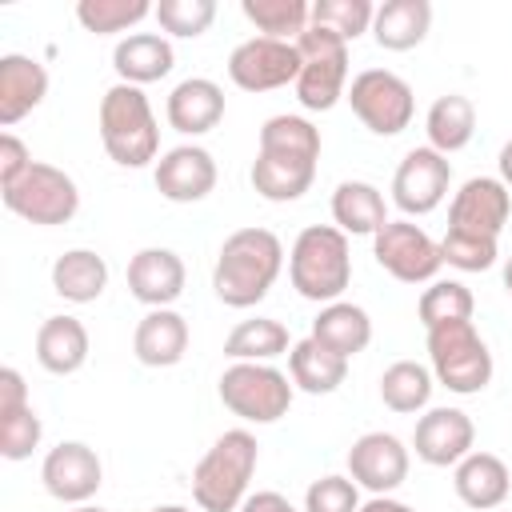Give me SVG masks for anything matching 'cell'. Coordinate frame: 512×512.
I'll list each match as a JSON object with an SVG mask.
<instances>
[{
    "instance_id": "1",
    "label": "cell",
    "mask_w": 512,
    "mask_h": 512,
    "mask_svg": "<svg viewBox=\"0 0 512 512\" xmlns=\"http://www.w3.org/2000/svg\"><path fill=\"white\" fill-rule=\"evenodd\" d=\"M284 268V244L268 228H236L216 256L212 292L228 308H252L268 296Z\"/></svg>"
},
{
    "instance_id": "2",
    "label": "cell",
    "mask_w": 512,
    "mask_h": 512,
    "mask_svg": "<svg viewBox=\"0 0 512 512\" xmlns=\"http://www.w3.org/2000/svg\"><path fill=\"white\" fill-rule=\"evenodd\" d=\"M260 444L248 428H228L192 468V500L200 512H236L248 500Z\"/></svg>"
},
{
    "instance_id": "3",
    "label": "cell",
    "mask_w": 512,
    "mask_h": 512,
    "mask_svg": "<svg viewBox=\"0 0 512 512\" xmlns=\"http://www.w3.org/2000/svg\"><path fill=\"white\" fill-rule=\"evenodd\" d=\"M288 280L304 300L336 304L352 284V248L336 224H308L288 252Z\"/></svg>"
},
{
    "instance_id": "4",
    "label": "cell",
    "mask_w": 512,
    "mask_h": 512,
    "mask_svg": "<svg viewBox=\"0 0 512 512\" xmlns=\"http://www.w3.org/2000/svg\"><path fill=\"white\" fill-rule=\"evenodd\" d=\"M100 144L120 168H144L160 152V128L148 96L136 84H112L100 96Z\"/></svg>"
},
{
    "instance_id": "5",
    "label": "cell",
    "mask_w": 512,
    "mask_h": 512,
    "mask_svg": "<svg viewBox=\"0 0 512 512\" xmlns=\"http://www.w3.org/2000/svg\"><path fill=\"white\" fill-rule=\"evenodd\" d=\"M428 360L436 384H444L456 396H476L492 380V352L472 320L428 328Z\"/></svg>"
},
{
    "instance_id": "6",
    "label": "cell",
    "mask_w": 512,
    "mask_h": 512,
    "mask_svg": "<svg viewBox=\"0 0 512 512\" xmlns=\"http://www.w3.org/2000/svg\"><path fill=\"white\" fill-rule=\"evenodd\" d=\"M296 52H300V76H296L300 108L308 112L336 108V100L348 92V44L336 32L308 24L296 36Z\"/></svg>"
},
{
    "instance_id": "7",
    "label": "cell",
    "mask_w": 512,
    "mask_h": 512,
    "mask_svg": "<svg viewBox=\"0 0 512 512\" xmlns=\"http://www.w3.org/2000/svg\"><path fill=\"white\" fill-rule=\"evenodd\" d=\"M292 376L272 364H232L220 376V404L248 424H276L292 408Z\"/></svg>"
},
{
    "instance_id": "8",
    "label": "cell",
    "mask_w": 512,
    "mask_h": 512,
    "mask_svg": "<svg viewBox=\"0 0 512 512\" xmlns=\"http://www.w3.org/2000/svg\"><path fill=\"white\" fill-rule=\"evenodd\" d=\"M0 192H4V208L8 212H16L28 224H44V228L68 224L76 216V208H80L76 180L64 168L44 164V160H32V168L16 184H8Z\"/></svg>"
},
{
    "instance_id": "9",
    "label": "cell",
    "mask_w": 512,
    "mask_h": 512,
    "mask_svg": "<svg viewBox=\"0 0 512 512\" xmlns=\"http://www.w3.org/2000/svg\"><path fill=\"white\" fill-rule=\"evenodd\" d=\"M344 96H348L356 120L376 136H400L416 112L412 84L388 68H364L360 76H352Z\"/></svg>"
},
{
    "instance_id": "10",
    "label": "cell",
    "mask_w": 512,
    "mask_h": 512,
    "mask_svg": "<svg viewBox=\"0 0 512 512\" xmlns=\"http://www.w3.org/2000/svg\"><path fill=\"white\" fill-rule=\"evenodd\" d=\"M372 256L400 284H432L440 264H444L440 244L412 220H388L372 236Z\"/></svg>"
},
{
    "instance_id": "11",
    "label": "cell",
    "mask_w": 512,
    "mask_h": 512,
    "mask_svg": "<svg viewBox=\"0 0 512 512\" xmlns=\"http://www.w3.org/2000/svg\"><path fill=\"white\" fill-rule=\"evenodd\" d=\"M296 76H300L296 40L252 36V40L236 44L228 56V80L244 92H272V88L296 84Z\"/></svg>"
},
{
    "instance_id": "12",
    "label": "cell",
    "mask_w": 512,
    "mask_h": 512,
    "mask_svg": "<svg viewBox=\"0 0 512 512\" xmlns=\"http://www.w3.org/2000/svg\"><path fill=\"white\" fill-rule=\"evenodd\" d=\"M448 184H452V164L448 156H440L436 148H412L396 176H392V204L404 212V216H428L444 204L448 196Z\"/></svg>"
},
{
    "instance_id": "13",
    "label": "cell",
    "mask_w": 512,
    "mask_h": 512,
    "mask_svg": "<svg viewBox=\"0 0 512 512\" xmlns=\"http://www.w3.org/2000/svg\"><path fill=\"white\" fill-rule=\"evenodd\" d=\"M40 480H44L52 500H60V504H88L100 492V484H104V464H100L96 448H88L84 440H60L44 456Z\"/></svg>"
},
{
    "instance_id": "14",
    "label": "cell",
    "mask_w": 512,
    "mask_h": 512,
    "mask_svg": "<svg viewBox=\"0 0 512 512\" xmlns=\"http://www.w3.org/2000/svg\"><path fill=\"white\" fill-rule=\"evenodd\" d=\"M512 216V196L500 176H472L460 184V192L448 204V228L472 232V236H492L500 240L504 224Z\"/></svg>"
},
{
    "instance_id": "15",
    "label": "cell",
    "mask_w": 512,
    "mask_h": 512,
    "mask_svg": "<svg viewBox=\"0 0 512 512\" xmlns=\"http://www.w3.org/2000/svg\"><path fill=\"white\" fill-rule=\"evenodd\" d=\"M348 476L372 496H388L408 480V448L392 432H364L348 448Z\"/></svg>"
},
{
    "instance_id": "16",
    "label": "cell",
    "mask_w": 512,
    "mask_h": 512,
    "mask_svg": "<svg viewBox=\"0 0 512 512\" xmlns=\"http://www.w3.org/2000/svg\"><path fill=\"white\" fill-rule=\"evenodd\" d=\"M472 444H476V424L460 408H428L412 432L416 456L432 468H448V464L456 468L472 452Z\"/></svg>"
},
{
    "instance_id": "17",
    "label": "cell",
    "mask_w": 512,
    "mask_h": 512,
    "mask_svg": "<svg viewBox=\"0 0 512 512\" xmlns=\"http://www.w3.org/2000/svg\"><path fill=\"white\" fill-rule=\"evenodd\" d=\"M156 192L172 204H196L216 188V160L200 144H176L156 160Z\"/></svg>"
},
{
    "instance_id": "18",
    "label": "cell",
    "mask_w": 512,
    "mask_h": 512,
    "mask_svg": "<svg viewBox=\"0 0 512 512\" xmlns=\"http://www.w3.org/2000/svg\"><path fill=\"white\" fill-rule=\"evenodd\" d=\"M128 288L148 308H172L184 292V260L172 248H140L128 260Z\"/></svg>"
},
{
    "instance_id": "19",
    "label": "cell",
    "mask_w": 512,
    "mask_h": 512,
    "mask_svg": "<svg viewBox=\"0 0 512 512\" xmlns=\"http://www.w3.org/2000/svg\"><path fill=\"white\" fill-rule=\"evenodd\" d=\"M168 124L184 136H204L224 120V88L208 76H188L168 92Z\"/></svg>"
},
{
    "instance_id": "20",
    "label": "cell",
    "mask_w": 512,
    "mask_h": 512,
    "mask_svg": "<svg viewBox=\"0 0 512 512\" xmlns=\"http://www.w3.org/2000/svg\"><path fill=\"white\" fill-rule=\"evenodd\" d=\"M132 352L144 368H172L188 352V320L172 308H148L132 332Z\"/></svg>"
},
{
    "instance_id": "21",
    "label": "cell",
    "mask_w": 512,
    "mask_h": 512,
    "mask_svg": "<svg viewBox=\"0 0 512 512\" xmlns=\"http://www.w3.org/2000/svg\"><path fill=\"white\" fill-rule=\"evenodd\" d=\"M48 96V68L32 56L8 52L0 56V124H20Z\"/></svg>"
},
{
    "instance_id": "22",
    "label": "cell",
    "mask_w": 512,
    "mask_h": 512,
    "mask_svg": "<svg viewBox=\"0 0 512 512\" xmlns=\"http://www.w3.org/2000/svg\"><path fill=\"white\" fill-rule=\"evenodd\" d=\"M452 488L456 496L476 508V512H492L508 500V488H512V476H508V464L496 456V452H468L460 464H456V476H452Z\"/></svg>"
},
{
    "instance_id": "23",
    "label": "cell",
    "mask_w": 512,
    "mask_h": 512,
    "mask_svg": "<svg viewBox=\"0 0 512 512\" xmlns=\"http://www.w3.org/2000/svg\"><path fill=\"white\" fill-rule=\"evenodd\" d=\"M176 64V52L168 44V36L160 32H132L124 36L116 48H112V68L120 76V84H152V80H164Z\"/></svg>"
},
{
    "instance_id": "24",
    "label": "cell",
    "mask_w": 512,
    "mask_h": 512,
    "mask_svg": "<svg viewBox=\"0 0 512 512\" xmlns=\"http://www.w3.org/2000/svg\"><path fill=\"white\" fill-rule=\"evenodd\" d=\"M36 360L52 376H72L88 364V328L76 316H48L36 332Z\"/></svg>"
},
{
    "instance_id": "25",
    "label": "cell",
    "mask_w": 512,
    "mask_h": 512,
    "mask_svg": "<svg viewBox=\"0 0 512 512\" xmlns=\"http://www.w3.org/2000/svg\"><path fill=\"white\" fill-rule=\"evenodd\" d=\"M332 220L344 236H376L388 224L384 192L368 180H344L332 192Z\"/></svg>"
},
{
    "instance_id": "26",
    "label": "cell",
    "mask_w": 512,
    "mask_h": 512,
    "mask_svg": "<svg viewBox=\"0 0 512 512\" xmlns=\"http://www.w3.org/2000/svg\"><path fill=\"white\" fill-rule=\"evenodd\" d=\"M312 340H320L336 356L352 360L356 352H364L372 344V316L360 304H352V300L324 304L320 316L312 320Z\"/></svg>"
},
{
    "instance_id": "27",
    "label": "cell",
    "mask_w": 512,
    "mask_h": 512,
    "mask_svg": "<svg viewBox=\"0 0 512 512\" xmlns=\"http://www.w3.org/2000/svg\"><path fill=\"white\" fill-rule=\"evenodd\" d=\"M52 288L68 304H92L108 288V264L92 248H68L52 264Z\"/></svg>"
},
{
    "instance_id": "28",
    "label": "cell",
    "mask_w": 512,
    "mask_h": 512,
    "mask_svg": "<svg viewBox=\"0 0 512 512\" xmlns=\"http://www.w3.org/2000/svg\"><path fill=\"white\" fill-rule=\"evenodd\" d=\"M288 376H292V384H296L300 392H308V396H328V392H336V388L344 384L348 360L336 356L332 348H324L320 340L304 336V340H296L292 352H288Z\"/></svg>"
},
{
    "instance_id": "29",
    "label": "cell",
    "mask_w": 512,
    "mask_h": 512,
    "mask_svg": "<svg viewBox=\"0 0 512 512\" xmlns=\"http://www.w3.org/2000/svg\"><path fill=\"white\" fill-rule=\"evenodd\" d=\"M432 28V4L428 0H384L372 20V36L384 52H408L416 48Z\"/></svg>"
},
{
    "instance_id": "30",
    "label": "cell",
    "mask_w": 512,
    "mask_h": 512,
    "mask_svg": "<svg viewBox=\"0 0 512 512\" xmlns=\"http://www.w3.org/2000/svg\"><path fill=\"white\" fill-rule=\"evenodd\" d=\"M424 132H428V148H436L440 156L468 148V140L476 132V104L460 92L432 100V108L424 116Z\"/></svg>"
},
{
    "instance_id": "31",
    "label": "cell",
    "mask_w": 512,
    "mask_h": 512,
    "mask_svg": "<svg viewBox=\"0 0 512 512\" xmlns=\"http://www.w3.org/2000/svg\"><path fill=\"white\" fill-rule=\"evenodd\" d=\"M288 352H292L288 328L280 320H268V316L240 320L224 340V356H232V364H268V360L288 356Z\"/></svg>"
},
{
    "instance_id": "32",
    "label": "cell",
    "mask_w": 512,
    "mask_h": 512,
    "mask_svg": "<svg viewBox=\"0 0 512 512\" xmlns=\"http://www.w3.org/2000/svg\"><path fill=\"white\" fill-rule=\"evenodd\" d=\"M316 180V164L308 160H284V156H264L256 152L252 160V188L272 200V204H288V200H300Z\"/></svg>"
},
{
    "instance_id": "33",
    "label": "cell",
    "mask_w": 512,
    "mask_h": 512,
    "mask_svg": "<svg viewBox=\"0 0 512 512\" xmlns=\"http://www.w3.org/2000/svg\"><path fill=\"white\" fill-rule=\"evenodd\" d=\"M432 388H436L432 368H424L416 360H396L380 376V400H384V408H392L400 416L424 412L428 400H432Z\"/></svg>"
},
{
    "instance_id": "34",
    "label": "cell",
    "mask_w": 512,
    "mask_h": 512,
    "mask_svg": "<svg viewBox=\"0 0 512 512\" xmlns=\"http://www.w3.org/2000/svg\"><path fill=\"white\" fill-rule=\"evenodd\" d=\"M260 152L284 160H320V128L304 116H268L260 128Z\"/></svg>"
},
{
    "instance_id": "35",
    "label": "cell",
    "mask_w": 512,
    "mask_h": 512,
    "mask_svg": "<svg viewBox=\"0 0 512 512\" xmlns=\"http://www.w3.org/2000/svg\"><path fill=\"white\" fill-rule=\"evenodd\" d=\"M240 12L248 24H256L272 40H296L312 24L308 0H240Z\"/></svg>"
},
{
    "instance_id": "36",
    "label": "cell",
    "mask_w": 512,
    "mask_h": 512,
    "mask_svg": "<svg viewBox=\"0 0 512 512\" xmlns=\"http://www.w3.org/2000/svg\"><path fill=\"white\" fill-rule=\"evenodd\" d=\"M472 312H476V300H472L468 284H460V280H432L416 300V316L424 328L472 320Z\"/></svg>"
},
{
    "instance_id": "37",
    "label": "cell",
    "mask_w": 512,
    "mask_h": 512,
    "mask_svg": "<svg viewBox=\"0 0 512 512\" xmlns=\"http://www.w3.org/2000/svg\"><path fill=\"white\" fill-rule=\"evenodd\" d=\"M152 12H156V4H148V0H80L76 4L80 28L84 32H96V36L128 32L132 24H140Z\"/></svg>"
},
{
    "instance_id": "38",
    "label": "cell",
    "mask_w": 512,
    "mask_h": 512,
    "mask_svg": "<svg viewBox=\"0 0 512 512\" xmlns=\"http://www.w3.org/2000/svg\"><path fill=\"white\" fill-rule=\"evenodd\" d=\"M372 20H376L372 0H316L312 4V24L336 32L344 44L364 36L372 28Z\"/></svg>"
},
{
    "instance_id": "39",
    "label": "cell",
    "mask_w": 512,
    "mask_h": 512,
    "mask_svg": "<svg viewBox=\"0 0 512 512\" xmlns=\"http://www.w3.org/2000/svg\"><path fill=\"white\" fill-rule=\"evenodd\" d=\"M160 28L168 36H180V40H196L208 32V24L216 20V0H160L156 12Z\"/></svg>"
},
{
    "instance_id": "40",
    "label": "cell",
    "mask_w": 512,
    "mask_h": 512,
    "mask_svg": "<svg viewBox=\"0 0 512 512\" xmlns=\"http://www.w3.org/2000/svg\"><path fill=\"white\" fill-rule=\"evenodd\" d=\"M440 256H444V264H452L460 272H488L500 256V244L492 236H472V232L448 228L440 240Z\"/></svg>"
},
{
    "instance_id": "41",
    "label": "cell",
    "mask_w": 512,
    "mask_h": 512,
    "mask_svg": "<svg viewBox=\"0 0 512 512\" xmlns=\"http://www.w3.org/2000/svg\"><path fill=\"white\" fill-rule=\"evenodd\" d=\"M40 436H44V424L32 412V404L20 408V412H4L0 416V456L4 460H28L32 448L40 444Z\"/></svg>"
},
{
    "instance_id": "42",
    "label": "cell",
    "mask_w": 512,
    "mask_h": 512,
    "mask_svg": "<svg viewBox=\"0 0 512 512\" xmlns=\"http://www.w3.org/2000/svg\"><path fill=\"white\" fill-rule=\"evenodd\" d=\"M304 512H360V488L352 476H320L304 492Z\"/></svg>"
},
{
    "instance_id": "43",
    "label": "cell",
    "mask_w": 512,
    "mask_h": 512,
    "mask_svg": "<svg viewBox=\"0 0 512 512\" xmlns=\"http://www.w3.org/2000/svg\"><path fill=\"white\" fill-rule=\"evenodd\" d=\"M28 168H32V152H28V144H24L16 132H4V136H0V188L16 184Z\"/></svg>"
},
{
    "instance_id": "44",
    "label": "cell",
    "mask_w": 512,
    "mask_h": 512,
    "mask_svg": "<svg viewBox=\"0 0 512 512\" xmlns=\"http://www.w3.org/2000/svg\"><path fill=\"white\" fill-rule=\"evenodd\" d=\"M28 408V384L16 368H0V416Z\"/></svg>"
},
{
    "instance_id": "45",
    "label": "cell",
    "mask_w": 512,
    "mask_h": 512,
    "mask_svg": "<svg viewBox=\"0 0 512 512\" xmlns=\"http://www.w3.org/2000/svg\"><path fill=\"white\" fill-rule=\"evenodd\" d=\"M236 512H300L284 492H248V500Z\"/></svg>"
},
{
    "instance_id": "46",
    "label": "cell",
    "mask_w": 512,
    "mask_h": 512,
    "mask_svg": "<svg viewBox=\"0 0 512 512\" xmlns=\"http://www.w3.org/2000/svg\"><path fill=\"white\" fill-rule=\"evenodd\" d=\"M360 512H416V508L404 500H392V496H372L368 504H360Z\"/></svg>"
},
{
    "instance_id": "47",
    "label": "cell",
    "mask_w": 512,
    "mask_h": 512,
    "mask_svg": "<svg viewBox=\"0 0 512 512\" xmlns=\"http://www.w3.org/2000/svg\"><path fill=\"white\" fill-rule=\"evenodd\" d=\"M496 164H500V180L512 188V140L500 148V160H496Z\"/></svg>"
},
{
    "instance_id": "48",
    "label": "cell",
    "mask_w": 512,
    "mask_h": 512,
    "mask_svg": "<svg viewBox=\"0 0 512 512\" xmlns=\"http://www.w3.org/2000/svg\"><path fill=\"white\" fill-rule=\"evenodd\" d=\"M148 512H192V508H184V504H160V508H148Z\"/></svg>"
},
{
    "instance_id": "49",
    "label": "cell",
    "mask_w": 512,
    "mask_h": 512,
    "mask_svg": "<svg viewBox=\"0 0 512 512\" xmlns=\"http://www.w3.org/2000/svg\"><path fill=\"white\" fill-rule=\"evenodd\" d=\"M504 288H508V292H512V256H508V260H504Z\"/></svg>"
},
{
    "instance_id": "50",
    "label": "cell",
    "mask_w": 512,
    "mask_h": 512,
    "mask_svg": "<svg viewBox=\"0 0 512 512\" xmlns=\"http://www.w3.org/2000/svg\"><path fill=\"white\" fill-rule=\"evenodd\" d=\"M72 512H104V508H92V504H76Z\"/></svg>"
}]
</instances>
